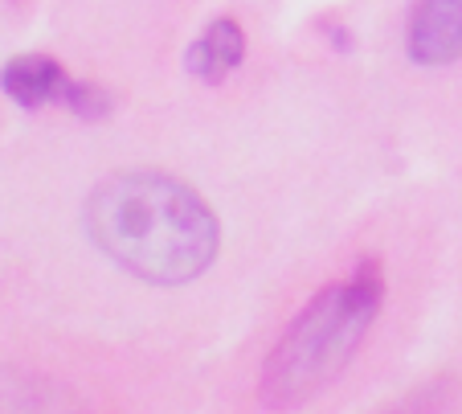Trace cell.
<instances>
[{"label": "cell", "mask_w": 462, "mask_h": 414, "mask_svg": "<svg viewBox=\"0 0 462 414\" xmlns=\"http://www.w3.org/2000/svg\"><path fill=\"white\" fill-rule=\"evenodd\" d=\"M95 247L123 271L176 287L209 271L221 230L189 185L160 173H119L87 197Z\"/></svg>", "instance_id": "obj_1"}, {"label": "cell", "mask_w": 462, "mask_h": 414, "mask_svg": "<svg viewBox=\"0 0 462 414\" xmlns=\"http://www.w3.org/2000/svg\"><path fill=\"white\" fill-rule=\"evenodd\" d=\"M384 279L376 259H360L356 275L323 287L303 312L287 325L271 349L258 378V394L274 410H291L332 386L348 370L352 353L365 344L376 312H381Z\"/></svg>", "instance_id": "obj_2"}, {"label": "cell", "mask_w": 462, "mask_h": 414, "mask_svg": "<svg viewBox=\"0 0 462 414\" xmlns=\"http://www.w3.org/2000/svg\"><path fill=\"white\" fill-rule=\"evenodd\" d=\"M410 58L418 66H450L462 58V0H418L410 13Z\"/></svg>", "instance_id": "obj_3"}, {"label": "cell", "mask_w": 462, "mask_h": 414, "mask_svg": "<svg viewBox=\"0 0 462 414\" xmlns=\"http://www.w3.org/2000/svg\"><path fill=\"white\" fill-rule=\"evenodd\" d=\"M0 87L21 107H45V103H61V99H66L70 79H66V71H61L53 58H45V53H21V58H13V62L0 71Z\"/></svg>", "instance_id": "obj_4"}, {"label": "cell", "mask_w": 462, "mask_h": 414, "mask_svg": "<svg viewBox=\"0 0 462 414\" xmlns=\"http://www.w3.org/2000/svg\"><path fill=\"white\" fill-rule=\"evenodd\" d=\"M242 58H245L242 25H237V21H229V17H221V21H213V25L189 45V58H184V62H189L192 79H201V82H209V87H217V82H226L229 74L242 66Z\"/></svg>", "instance_id": "obj_5"}, {"label": "cell", "mask_w": 462, "mask_h": 414, "mask_svg": "<svg viewBox=\"0 0 462 414\" xmlns=\"http://www.w3.org/2000/svg\"><path fill=\"white\" fill-rule=\"evenodd\" d=\"M61 107H70V111L82 115V119H103V115L111 111V99H106V90L90 87V82H70Z\"/></svg>", "instance_id": "obj_6"}]
</instances>
